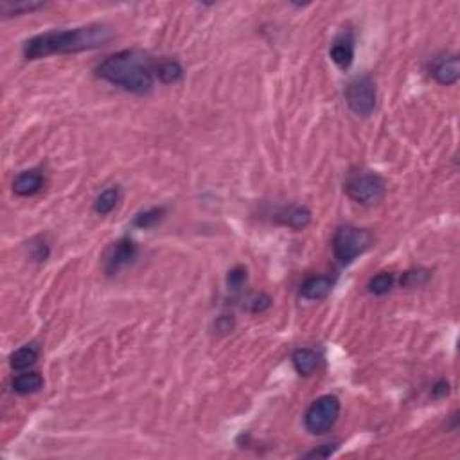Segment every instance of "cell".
Masks as SVG:
<instances>
[{
	"label": "cell",
	"instance_id": "ba28073f",
	"mask_svg": "<svg viewBox=\"0 0 460 460\" xmlns=\"http://www.w3.org/2000/svg\"><path fill=\"white\" fill-rule=\"evenodd\" d=\"M356 42H354V35L351 31H344L341 35H338L334 38L333 45L329 49L331 60L341 68V71H347V68L353 65L354 61V47H356Z\"/></svg>",
	"mask_w": 460,
	"mask_h": 460
},
{
	"label": "cell",
	"instance_id": "e0dca14e",
	"mask_svg": "<svg viewBox=\"0 0 460 460\" xmlns=\"http://www.w3.org/2000/svg\"><path fill=\"white\" fill-rule=\"evenodd\" d=\"M119 200H121L119 187H108V189H104L94 202L95 214H99V216L110 214L111 210L117 207Z\"/></svg>",
	"mask_w": 460,
	"mask_h": 460
},
{
	"label": "cell",
	"instance_id": "9a60e30c",
	"mask_svg": "<svg viewBox=\"0 0 460 460\" xmlns=\"http://www.w3.org/2000/svg\"><path fill=\"white\" fill-rule=\"evenodd\" d=\"M45 6V2H38V0H0V15L8 18V16L24 15V13L38 11Z\"/></svg>",
	"mask_w": 460,
	"mask_h": 460
},
{
	"label": "cell",
	"instance_id": "30bf717a",
	"mask_svg": "<svg viewBox=\"0 0 460 460\" xmlns=\"http://www.w3.org/2000/svg\"><path fill=\"white\" fill-rule=\"evenodd\" d=\"M432 75L433 80H435L439 85H444V87H452V85H455L460 78L459 56L456 54L442 56V58L433 61Z\"/></svg>",
	"mask_w": 460,
	"mask_h": 460
},
{
	"label": "cell",
	"instance_id": "d4e9b609",
	"mask_svg": "<svg viewBox=\"0 0 460 460\" xmlns=\"http://www.w3.org/2000/svg\"><path fill=\"white\" fill-rule=\"evenodd\" d=\"M234 325H236L234 318L229 317V315H222V317L216 318L214 329H216V333H218V334H226V333H230V331L234 329Z\"/></svg>",
	"mask_w": 460,
	"mask_h": 460
},
{
	"label": "cell",
	"instance_id": "4fadbf2b",
	"mask_svg": "<svg viewBox=\"0 0 460 460\" xmlns=\"http://www.w3.org/2000/svg\"><path fill=\"white\" fill-rule=\"evenodd\" d=\"M38 356H40L38 344H35V341L32 344H25L9 356V365H11L13 370H28L38 361Z\"/></svg>",
	"mask_w": 460,
	"mask_h": 460
},
{
	"label": "cell",
	"instance_id": "4316f807",
	"mask_svg": "<svg viewBox=\"0 0 460 460\" xmlns=\"http://www.w3.org/2000/svg\"><path fill=\"white\" fill-rule=\"evenodd\" d=\"M449 394V383L446 380H439L435 385L432 387V397L433 399H442Z\"/></svg>",
	"mask_w": 460,
	"mask_h": 460
},
{
	"label": "cell",
	"instance_id": "d6986e66",
	"mask_svg": "<svg viewBox=\"0 0 460 460\" xmlns=\"http://www.w3.org/2000/svg\"><path fill=\"white\" fill-rule=\"evenodd\" d=\"M394 282H396V275L392 272H381V274L374 275L369 281V293L376 295V297H381V295H387L394 288Z\"/></svg>",
	"mask_w": 460,
	"mask_h": 460
},
{
	"label": "cell",
	"instance_id": "3957f363",
	"mask_svg": "<svg viewBox=\"0 0 460 460\" xmlns=\"http://www.w3.org/2000/svg\"><path fill=\"white\" fill-rule=\"evenodd\" d=\"M373 243V236L369 230L358 229L353 225H345L334 232L333 236V254L340 265H351L356 258H360Z\"/></svg>",
	"mask_w": 460,
	"mask_h": 460
},
{
	"label": "cell",
	"instance_id": "9c48e42d",
	"mask_svg": "<svg viewBox=\"0 0 460 460\" xmlns=\"http://www.w3.org/2000/svg\"><path fill=\"white\" fill-rule=\"evenodd\" d=\"M45 183V176L40 169L22 171L13 180V193L20 198H31L38 195Z\"/></svg>",
	"mask_w": 460,
	"mask_h": 460
},
{
	"label": "cell",
	"instance_id": "484cf974",
	"mask_svg": "<svg viewBox=\"0 0 460 460\" xmlns=\"http://www.w3.org/2000/svg\"><path fill=\"white\" fill-rule=\"evenodd\" d=\"M337 448H338L337 444H324V446H320L318 449H313V452L305 453V456H308V459H313V456H317V459H327V456L333 455L334 449Z\"/></svg>",
	"mask_w": 460,
	"mask_h": 460
},
{
	"label": "cell",
	"instance_id": "5b68a950",
	"mask_svg": "<svg viewBox=\"0 0 460 460\" xmlns=\"http://www.w3.org/2000/svg\"><path fill=\"white\" fill-rule=\"evenodd\" d=\"M340 399L333 394H325L315 399L304 413V428L311 435H324L331 432L340 417Z\"/></svg>",
	"mask_w": 460,
	"mask_h": 460
},
{
	"label": "cell",
	"instance_id": "44dd1931",
	"mask_svg": "<svg viewBox=\"0 0 460 460\" xmlns=\"http://www.w3.org/2000/svg\"><path fill=\"white\" fill-rule=\"evenodd\" d=\"M430 279H432V272L430 270H426V268H413V270L403 274L401 286L403 288H420V286L428 284Z\"/></svg>",
	"mask_w": 460,
	"mask_h": 460
},
{
	"label": "cell",
	"instance_id": "ac0fdd59",
	"mask_svg": "<svg viewBox=\"0 0 460 460\" xmlns=\"http://www.w3.org/2000/svg\"><path fill=\"white\" fill-rule=\"evenodd\" d=\"M157 75H159V80L166 85L178 83V81L183 78V68L178 61L167 60L159 65V68H157Z\"/></svg>",
	"mask_w": 460,
	"mask_h": 460
},
{
	"label": "cell",
	"instance_id": "7402d4cb",
	"mask_svg": "<svg viewBox=\"0 0 460 460\" xmlns=\"http://www.w3.org/2000/svg\"><path fill=\"white\" fill-rule=\"evenodd\" d=\"M29 250H31V258L38 262L47 261L49 255H51V246H49V243L44 238L32 239L29 243Z\"/></svg>",
	"mask_w": 460,
	"mask_h": 460
},
{
	"label": "cell",
	"instance_id": "5bb4252c",
	"mask_svg": "<svg viewBox=\"0 0 460 460\" xmlns=\"http://www.w3.org/2000/svg\"><path fill=\"white\" fill-rule=\"evenodd\" d=\"M279 223L290 226L293 230H302L311 223V210L308 207L293 205L290 209H284L279 214Z\"/></svg>",
	"mask_w": 460,
	"mask_h": 460
},
{
	"label": "cell",
	"instance_id": "7c38bea8",
	"mask_svg": "<svg viewBox=\"0 0 460 460\" xmlns=\"http://www.w3.org/2000/svg\"><path fill=\"white\" fill-rule=\"evenodd\" d=\"M320 354L310 347H301L291 354V363L301 376H311L320 367Z\"/></svg>",
	"mask_w": 460,
	"mask_h": 460
},
{
	"label": "cell",
	"instance_id": "6da1fadb",
	"mask_svg": "<svg viewBox=\"0 0 460 460\" xmlns=\"http://www.w3.org/2000/svg\"><path fill=\"white\" fill-rule=\"evenodd\" d=\"M111 38V29L104 24L83 25L75 29L47 31L29 38L24 44L25 60H40L52 54H78L94 51Z\"/></svg>",
	"mask_w": 460,
	"mask_h": 460
},
{
	"label": "cell",
	"instance_id": "2e32d148",
	"mask_svg": "<svg viewBox=\"0 0 460 460\" xmlns=\"http://www.w3.org/2000/svg\"><path fill=\"white\" fill-rule=\"evenodd\" d=\"M13 392L20 394V396H29V394H35L44 387V377L38 373H24L18 374V376L13 380L11 383Z\"/></svg>",
	"mask_w": 460,
	"mask_h": 460
},
{
	"label": "cell",
	"instance_id": "cb8c5ba5",
	"mask_svg": "<svg viewBox=\"0 0 460 460\" xmlns=\"http://www.w3.org/2000/svg\"><path fill=\"white\" fill-rule=\"evenodd\" d=\"M270 305H272V298L266 293H259L252 297L250 311L252 313H265V311L270 310Z\"/></svg>",
	"mask_w": 460,
	"mask_h": 460
},
{
	"label": "cell",
	"instance_id": "8992f818",
	"mask_svg": "<svg viewBox=\"0 0 460 460\" xmlns=\"http://www.w3.org/2000/svg\"><path fill=\"white\" fill-rule=\"evenodd\" d=\"M345 101L358 117H369L376 110L377 92L370 75H358L345 88Z\"/></svg>",
	"mask_w": 460,
	"mask_h": 460
},
{
	"label": "cell",
	"instance_id": "7a4b0ae2",
	"mask_svg": "<svg viewBox=\"0 0 460 460\" xmlns=\"http://www.w3.org/2000/svg\"><path fill=\"white\" fill-rule=\"evenodd\" d=\"M97 78L131 94H147L153 88V72L146 54L135 49L115 52L95 68Z\"/></svg>",
	"mask_w": 460,
	"mask_h": 460
},
{
	"label": "cell",
	"instance_id": "8fae6325",
	"mask_svg": "<svg viewBox=\"0 0 460 460\" xmlns=\"http://www.w3.org/2000/svg\"><path fill=\"white\" fill-rule=\"evenodd\" d=\"M334 288V279H331L329 275H315L310 277L304 284L301 286V297L304 301L318 302L329 297V293Z\"/></svg>",
	"mask_w": 460,
	"mask_h": 460
},
{
	"label": "cell",
	"instance_id": "277c9868",
	"mask_svg": "<svg viewBox=\"0 0 460 460\" xmlns=\"http://www.w3.org/2000/svg\"><path fill=\"white\" fill-rule=\"evenodd\" d=\"M344 189L353 202L370 207L383 200L387 193V183L377 173L358 171L347 178Z\"/></svg>",
	"mask_w": 460,
	"mask_h": 460
},
{
	"label": "cell",
	"instance_id": "ffe728a7",
	"mask_svg": "<svg viewBox=\"0 0 460 460\" xmlns=\"http://www.w3.org/2000/svg\"><path fill=\"white\" fill-rule=\"evenodd\" d=\"M164 216H166V209L164 207H151V209L144 210V212L135 216L133 226H137V229H151V226H155L157 223L162 222Z\"/></svg>",
	"mask_w": 460,
	"mask_h": 460
},
{
	"label": "cell",
	"instance_id": "603a6c76",
	"mask_svg": "<svg viewBox=\"0 0 460 460\" xmlns=\"http://www.w3.org/2000/svg\"><path fill=\"white\" fill-rule=\"evenodd\" d=\"M245 282H246L245 266H234V268L229 272V275H226V284H229V290L232 291L241 290Z\"/></svg>",
	"mask_w": 460,
	"mask_h": 460
},
{
	"label": "cell",
	"instance_id": "52a82bcc",
	"mask_svg": "<svg viewBox=\"0 0 460 460\" xmlns=\"http://www.w3.org/2000/svg\"><path fill=\"white\" fill-rule=\"evenodd\" d=\"M139 255L137 243L130 238H121L115 243H111L104 252L103 268L108 275L119 274L123 268L130 266Z\"/></svg>",
	"mask_w": 460,
	"mask_h": 460
}]
</instances>
